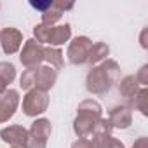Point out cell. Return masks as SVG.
I'll return each mask as SVG.
<instances>
[{"label": "cell", "instance_id": "2", "mask_svg": "<svg viewBox=\"0 0 148 148\" xmlns=\"http://www.w3.org/2000/svg\"><path fill=\"white\" fill-rule=\"evenodd\" d=\"M49 106V96L47 92L44 91H38V89H30L26 91L25 98H23V113L26 117H38L42 115Z\"/></svg>", "mask_w": 148, "mask_h": 148}, {"label": "cell", "instance_id": "21", "mask_svg": "<svg viewBox=\"0 0 148 148\" xmlns=\"http://www.w3.org/2000/svg\"><path fill=\"white\" fill-rule=\"evenodd\" d=\"M61 18H63V14H61L59 11H56V9L52 7V4H51V7H49L45 12H42V23L47 25V26H54Z\"/></svg>", "mask_w": 148, "mask_h": 148}, {"label": "cell", "instance_id": "31", "mask_svg": "<svg viewBox=\"0 0 148 148\" xmlns=\"http://www.w3.org/2000/svg\"><path fill=\"white\" fill-rule=\"evenodd\" d=\"M11 148H14V146H11Z\"/></svg>", "mask_w": 148, "mask_h": 148}, {"label": "cell", "instance_id": "13", "mask_svg": "<svg viewBox=\"0 0 148 148\" xmlns=\"http://www.w3.org/2000/svg\"><path fill=\"white\" fill-rule=\"evenodd\" d=\"M108 54H110V47H108L105 42H96V44H92V47H91V51H89V59H87V63L92 64V66H96V64L103 63L105 59H108V58H106Z\"/></svg>", "mask_w": 148, "mask_h": 148}, {"label": "cell", "instance_id": "15", "mask_svg": "<svg viewBox=\"0 0 148 148\" xmlns=\"http://www.w3.org/2000/svg\"><path fill=\"white\" fill-rule=\"evenodd\" d=\"M146 99H148V89L146 87H141L131 99H129V108L132 110H138V112H141V115H148V108H146Z\"/></svg>", "mask_w": 148, "mask_h": 148}, {"label": "cell", "instance_id": "11", "mask_svg": "<svg viewBox=\"0 0 148 148\" xmlns=\"http://www.w3.org/2000/svg\"><path fill=\"white\" fill-rule=\"evenodd\" d=\"M70 38H71V26H70L68 23L59 25V26H52L47 45H49V47H59V45H63L64 42H68Z\"/></svg>", "mask_w": 148, "mask_h": 148}, {"label": "cell", "instance_id": "24", "mask_svg": "<svg viewBox=\"0 0 148 148\" xmlns=\"http://www.w3.org/2000/svg\"><path fill=\"white\" fill-rule=\"evenodd\" d=\"M45 146H47V141L38 139V138H33V136L28 134V139H26L25 148H45Z\"/></svg>", "mask_w": 148, "mask_h": 148}, {"label": "cell", "instance_id": "5", "mask_svg": "<svg viewBox=\"0 0 148 148\" xmlns=\"http://www.w3.org/2000/svg\"><path fill=\"white\" fill-rule=\"evenodd\" d=\"M0 45H2V51L5 54H16L21 45H23V33L18 28L7 26L0 32Z\"/></svg>", "mask_w": 148, "mask_h": 148}, {"label": "cell", "instance_id": "8", "mask_svg": "<svg viewBox=\"0 0 148 148\" xmlns=\"http://www.w3.org/2000/svg\"><path fill=\"white\" fill-rule=\"evenodd\" d=\"M98 120L99 119L94 117V115L77 112V117L73 120V132L77 134L79 139H89L92 136V131H94V125H96Z\"/></svg>", "mask_w": 148, "mask_h": 148}, {"label": "cell", "instance_id": "30", "mask_svg": "<svg viewBox=\"0 0 148 148\" xmlns=\"http://www.w3.org/2000/svg\"><path fill=\"white\" fill-rule=\"evenodd\" d=\"M5 91H7V86H5V84H4L2 80H0V96H2V94H4Z\"/></svg>", "mask_w": 148, "mask_h": 148}, {"label": "cell", "instance_id": "9", "mask_svg": "<svg viewBox=\"0 0 148 148\" xmlns=\"http://www.w3.org/2000/svg\"><path fill=\"white\" fill-rule=\"evenodd\" d=\"M56 80H58V71L54 68H51L49 64L35 68V87L33 89L47 92L54 87Z\"/></svg>", "mask_w": 148, "mask_h": 148}, {"label": "cell", "instance_id": "3", "mask_svg": "<svg viewBox=\"0 0 148 148\" xmlns=\"http://www.w3.org/2000/svg\"><path fill=\"white\" fill-rule=\"evenodd\" d=\"M92 47V40L86 35H80V37H75L70 44H68V49H66V58L71 64H86L87 59H89V51Z\"/></svg>", "mask_w": 148, "mask_h": 148}, {"label": "cell", "instance_id": "22", "mask_svg": "<svg viewBox=\"0 0 148 148\" xmlns=\"http://www.w3.org/2000/svg\"><path fill=\"white\" fill-rule=\"evenodd\" d=\"M112 131H113V127H112L110 120L101 117V119L96 122V125H94L92 136H105V134H112Z\"/></svg>", "mask_w": 148, "mask_h": 148}, {"label": "cell", "instance_id": "17", "mask_svg": "<svg viewBox=\"0 0 148 148\" xmlns=\"http://www.w3.org/2000/svg\"><path fill=\"white\" fill-rule=\"evenodd\" d=\"M92 146L94 148H125L124 143L120 139H117L112 134H105V136H92Z\"/></svg>", "mask_w": 148, "mask_h": 148}, {"label": "cell", "instance_id": "19", "mask_svg": "<svg viewBox=\"0 0 148 148\" xmlns=\"http://www.w3.org/2000/svg\"><path fill=\"white\" fill-rule=\"evenodd\" d=\"M51 30H52V26H47V25H44V23H38V25L33 28V38H35L40 45H44V44L49 42Z\"/></svg>", "mask_w": 148, "mask_h": 148}, {"label": "cell", "instance_id": "10", "mask_svg": "<svg viewBox=\"0 0 148 148\" xmlns=\"http://www.w3.org/2000/svg\"><path fill=\"white\" fill-rule=\"evenodd\" d=\"M108 120L113 129H127L132 124V112L127 105H117L110 110Z\"/></svg>", "mask_w": 148, "mask_h": 148}, {"label": "cell", "instance_id": "20", "mask_svg": "<svg viewBox=\"0 0 148 148\" xmlns=\"http://www.w3.org/2000/svg\"><path fill=\"white\" fill-rule=\"evenodd\" d=\"M19 87L23 91H30L35 87V70H25L19 77Z\"/></svg>", "mask_w": 148, "mask_h": 148}, {"label": "cell", "instance_id": "12", "mask_svg": "<svg viewBox=\"0 0 148 148\" xmlns=\"http://www.w3.org/2000/svg\"><path fill=\"white\" fill-rule=\"evenodd\" d=\"M51 132H52L51 120H47V119H44V117L37 119V120L30 125V129H28V134H30V136L38 138V139H44V141H47V139H49Z\"/></svg>", "mask_w": 148, "mask_h": 148}, {"label": "cell", "instance_id": "25", "mask_svg": "<svg viewBox=\"0 0 148 148\" xmlns=\"http://www.w3.org/2000/svg\"><path fill=\"white\" fill-rule=\"evenodd\" d=\"M52 7L56 11H59L61 14H64V11L73 9V2H52Z\"/></svg>", "mask_w": 148, "mask_h": 148}, {"label": "cell", "instance_id": "16", "mask_svg": "<svg viewBox=\"0 0 148 148\" xmlns=\"http://www.w3.org/2000/svg\"><path fill=\"white\" fill-rule=\"evenodd\" d=\"M44 61H47L49 63V66L51 68H56V70H59V68H63V52H61V49L59 47H44Z\"/></svg>", "mask_w": 148, "mask_h": 148}, {"label": "cell", "instance_id": "4", "mask_svg": "<svg viewBox=\"0 0 148 148\" xmlns=\"http://www.w3.org/2000/svg\"><path fill=\"white\" fill-rule=\"evenodd\" d=\"M19 61L26 70H35L42 66L44 61V45H40L35 38H30L23 44V51L19 54Z\"/></svg>", "mask_w": 148, "mask_h": 148}, {"label": "cell", "instance_id": "29", "mask_svg": "<svg viewBox=\"0 0 148 148\" xmlns=\"http://www.w3.org/2000/svg\"><path fill=\"white\" fill-rule=\"evenodd\" d=\"M146 33H148V30H146V28H143L141 37H139V42H141V47H143V49H148V44H146Z\"/></svg>", "mask_w": 148, "mask_h": 148}, {"label": "cell", "instance_id": "1", "mask_svg": "<svg viewBox=\"0 0 148 148\" xmlns=\"http://www.w3.org/2000/svg\"><path fill=\"white\" fill-rule=\"evenodd\" d=\"M120 77V66L115 59H105L101 64H96L89 70L86 77V89L91 94L103 96Z\"/></svg>", "mask_w": 148, "mask_h": 148}, {"label": "cell", "instance_id": "26", "mask_svg": "<svg viewBox=\"0 0 148 148\" xmlns=\"http://www.w3.org/2000/svg\"><path fill=\"white\" fill-rule=\"evenodd\" d=\"M71 148H94V146H92L91 139H77L71 145Z\"/></svg>", "mask_w": 148, "mask_h": 148}, {"label": "cell", "instance_id": "6", "mask_svg": "<svg viewBox=\"0 0 148 148\" xmlns=\"http://www.w3.org/2000/svg\"><path fill=\"white\" fill-rule=\"evenodd\" d=\"M0 138H2L4 143L14 146V148H25L26 139H28V129H25L19 124L14 125H7L0 131Z\"/></svg>", "mask_w": 148, "mask_h": 148}, {"label": "cell", "instance_id": "7", "mask_svg": "<svg viewBox=\"0 0 148 148\" xmlns=\"http://www.w3.org/2000/svg\"><path fill=\"white\" fill-rule=\"evenodd\" d=\"M19 106V92L16 89H7L0 96V124L12 119Z\"/></svg>", "mask_w": 148, "mask_h": 148}, {"label": "cell", "instance_id": "18", "mask_svg": "<svg viewBox=\"0 0 148 148\" xmlns=\"http://www.w3.org/2000/svg\"><path fill=\"white\" fill-rule=\"evenodd\" d=\"M16 79V66L9 61H0V80L5 86L12 84Z\"/></svg>", "mask_w": 148, "mask_h": 148}, {"label": "cell", "instance_id": "28", "mask_svg": "<svg viewBox=\"0 0 148 148\" xmlns=\"http://www.w3.org/2000/svg\"><path fill=\"white\" fill-rule=\"evenodd\" d=\"M131 148H148V138H138Z\"/></svg>", "mask_w": 148, "mask_h": 148}, {"label": "cell", "instance_id": "23", "mask_svg": "<svg viewBox=\"0 0 148 148\" xmlns=\"http://www.w3.org/2000/svg\"><path fill=\"white\" fill-rule=\"evenodd\" d=\"M134 77H136V80L141 87H146L148 86V64H143Z\"/></svg>", "mask_w": 148, "mask_h": 148}, {"label": "cell", "instance_id": "27", "mask_svg": "<svg viewBox=\"0 0 148 148\" xmlns=\"http://www.w3.org/2000/svg\"><path fill=\"white\" fill-rule=\"evenodd\" d=\"M51 4H52V2H49V0H47V2H32V7H35V9L42 11V12H45V11L51 7Z\"/></svg>", "mask_w": 148, "mask_h": 148}, {"label": "cell", "instance_id": "14", "mask_svg": "<svg viewBox=\"0 0 148 148\" xmlns=\"http://www.w3.org/2000/svg\"><path fill=\"white\" fill-rule=\"evenodd\" d=\"M139 89H141V86L138 84V80H136V77H134V75H125L124 79H120L119 92H120V96H122V98L131 99V98L139 91Z\"/></svg>", "mask_w": 148, "mask_h": 148}]
</instances>
